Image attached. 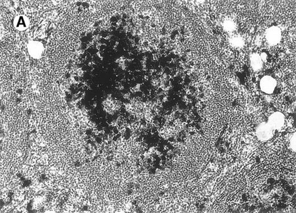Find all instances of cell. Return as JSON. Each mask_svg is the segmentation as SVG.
<instances>
[{
  "label": "cell",
  "instance_id": "2",
  "mask_svg": "<svg viewBox=\"0 0 296 213\" xmlns=\"http://www.w3.org/2000/svg\"><path fill=\"white\" fill-rule=\"evenodd\" d=\"M267 36L268 40L269 43L272 44H277L280 40V31L277 28L273 27L268 30Z\"/></svg>",
  "mask_w": 296,
  "mask_h": 213
},
{
  "label": "cell",
  "instance_id": "5",
  "mask_svg": "<svg viewBox=\"0 0 296 213\" xmlns=\"http://www.w3.org/2000/svg\"><path fill=\"white\" fill-rule=\"evenodd\" d=\"M141 84L140 83H137L136 85L133 87V89L135 91V92H141Z\"/></svg>",
  "mask_w": 296,
  "mask_h": 213
},
{
  "label": "cell",
  "instance_id": "6",
  "mask_svg": "<svg viewBox=\"0 0 296 213\" xmlns=\"http://www.w3.org/2000/svg\"><path fill=\"white\" fill-rule=\"evenodd\" d=\"M156 147H151L148 149V152H149L151 155H153L155 153V151H156Z\"/></svg>",
  "mask_w": 296,
  "mask_h": 213
},
{
  "label": "cell",
  "instance_id": "3",
  "mask_svg": "<svg viewBox=\"0 0 296 213\" xmlns=\"http://www.w3.org/2000/svg\"><path fill=\"white\" fill-rule=\"evenodd\" d=\"M270 121L271 123H272V126H274L275 128L281 127L284 122V116L280 113H274V115H273L272 116V119L270 120Z\"/></svg>",
  "mask_w": 296,
  "mask_h": 213
},
{
  "label": "cell",
  "instance_id": "1",
  "mask_svg": "<svg viewBox=\"0 0 296 213\" xmlns=\"http://www.w3.org/2000/svg\"><path fill=\"white\" fill-rule=\"evenodd\" d=\"M276 86L274 80L270 76H265L261 81V87L264 92L270 94L274 90Z\"/></svg>",
  "mask_w": 296,
  "mask_h": 213
},
{
  "label": "cell",
  "instance_id": "7",
  "mask_svg": "<svg viewBox=\"0 0 296 213\" xmlns=\"http://www.w3.org/2000/svg\"><path fill=\"white\" fill-rule=\"evenodd\" d=\"M140 63H141V66L143 67H146V64H147V62L145 61H143V60H141L140 61Z\"/></svg>",
  "mask_w": 296,
  "mask_h": 213
},
{
  "label": "cell",
  "instance_id": "4",
  "mask_svg": "<svg viewBox=\"0 0 296 213\" xmlns=\"http://www.w3.org/2000/svg\"><path fill=\"white\" fill-rule=\"evenodd\" d=\"M251 63L252 67L255 69H260L262 65L261 59L259 56L257 55H254L251 59Z\"/></svg>",
  "mask_w": 296,
  "mask_h": 213
}]
</instances>
